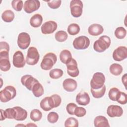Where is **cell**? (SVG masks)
I'll use <instances>...</instances> for the list:
<instances>
[{
    "label": "cell",
    "mask_w": 127,
    "mask_h": 127,
    "mask_svg": "<svg viewBox=\"0 0 127 127\" xmlns=\"http://www.w3.org/2000/svg\"><path fill=\"white\" fill-rule=\"evenodd\" d=\"M16 95L15 87L11 85L6 86L0 92V100L1 102L5 103L13 99Z\"/></svg>",
    "instance_id": "3957f363"
},
{
    "label": "cell",
    "mask_w": 127,
    "mask_h": 127,
    "mask_svg": "<svg viewBox=\"0 0 127 127\" xmlns=\"http://www.w3.org/2000/svg\"><path fill=\"white\" fill-rule=\"evenodd\" d=\"M12 63L13 65L17 68L23 67L26 63L24 57L20 51H17L13 56Z\"/></svg>",
    "instance_id": "8fae6325"
},
{
    "label": "cell",
    "mask_w": 127,
    "mask_h": 127,
    "mask_svg": "<svg viewBox=\"0 0 127 127\" xmlns=\"http://www.w3.org/2000/svg\"><path fill=\"white\" fill-rule=\"evenodd\" d=\"M4 115L6 118L8 119H13L15 117V111L13 108H7L4 111Z\"/></svg>",
    "instance_id": "f35d334b"
},
{
    "label": "cell",
    "mask_w": 127,
    "mask_h": 127,
    "mask_svg": "<svg viewBox=\"0 0 127 127\" xmlns=\"http://www.w3.org/2000/svg\"><path fill=\"white\" fill-rule=\"evenodd\" d=\"M68 38V35L66 32L63 30L57 31L55 34L56 40L60 42L65 41Z\"/></svg>",
    "instance_id": "4dcf8cb0"
},
{
    "label": "cell",
    "mask_w": 127,
    "mask_h": 127,
    "mask_svg": "<svg viewBox=\"0 0 127 127\" xmlns=\"http://www.w3.org/2000/svg\"><path fill=\"white\" fill-rule=\"evenodd\" d=\"M64 127H78V120L73 118L69 117L66 119L64 122Z\"/></svg>",
    "instance_id": "d590c367"
},
{
    "label": "cell",
    "mask_w": 127,
    "mask_h": 127,
    "mask_svg": "<svg viewBox=\"0 0 127 127\" xmlns=\"http://www.w3.org/2000/svg\"><path fill=\"white\" fill-rule=\"evenodd\" d=\"M39 58V53L36 48L34 47L29 48L25 60L27 64L31 65H35L38 63Z\"/></svg>",
    "instance_id": "277c9868"
},
{
    "label": "cell",
    "mask_w": 127,
    "mask_h": 127,
    "mask_svg": "<svg viewBox=\"0 0 127 127\" xmlns=\"http://www.w3.org/2000/svg\"><path fill=\"white\" fill-rule=\"evenodd\" d=\"M11 64L9 57H0V68L3 71H7L10 68Z\"/></svg>",
    "instance_id": "603a6c76"
},
{
    "label": "cell",
    "mask_w": 127,
    "mask_h": 127,
    "mask_svg": "<svg viewBox=\"0 0 127 127\" xmlns=\"http://www.w3.org/2000/svg\"><path fill=\"white\" fill-rule=\"evenodd\" d=\"M9 51V46L8 44L4 41L0 42V52H8Z\"/></svg>",
    "instance_id": "ee69618b"
},
{
    "label": "cell",
    "mask_w": 127,
    "mask_h": 127,
    "mask_svg": "<svg viewBox=\"0 0 127 127\" xmlns=\"http://www.w3.org/2000/svg\"><path fill=\"white\" fill-rule=\"evenodd\" d=\"M111 45V39L106 35L101 36L98 40L94 42V50L98 53H102L107 49Z\"/></svg>",
    "instance_id": "6da1fadb"
},
{
    "label": "cell",
    "mask_w": 127,
    "mask_h": 127,
    "mask_svg": "<svg viewBox=\"0 0 127 127\" xmlns=\"http://www.w3.org/2000/svg\"><path fill=\"white\" fill-rule=\"evenodd\" d=\"M94 125L95 127H110L108 120L103 116H98L95 117L94 120Z\"/></svg>",
    "instance_id": "ffe728a7"
},
{
    "label": "cell",
    "mask_w": 127,
    "mask_h": 127,
    "mask_svg": "<svg viewBox=\"0 0 127 127\" xmlns=\"http://www.w3.org/2000/svg\"><path fill=\"white\" fill-rule=\"evenodd\" d=\"M39 81L29 74L24 75L21 78V82L22 84L29 90L31 91L33 85L38 82Z\"/></svg>",
    "instance_id": "5bb4252c"
},
{
    "label": "cell",
    "mask_w": 127,
    "mask_h": 127,
    "mask_svg": "<svg viewBox=\"0 0 127 127\" xmlns=\"http://www.w3.org/2000/svg\"><path fill=\"white\" fill-rule=\"evenodd\" d=\"M104 31L103 26L97 23H94L90 26L88 28V32L89 34L92 36H98L101 34Z\"/></svg>",
    "instance_id": "ac0fdd59"
},
{
    "label": "cell",
    "mask_w": 127,
    "mask_h": 127,
    "mask_svg": "<svg viewBox=\"0 0 127 127\" xmlns=\"http://www.w3.org/2000/svg\"><path fill=\"white\" fill-rule=\"evenodd\" d=\"M59 119V115L55 112H51L47 116L48 121L52 124L56 123Z\"/></svg>",
    "instance_id": "74e56055"
},
{
    "label": "cell",
    "mask_w": 127,
    "mask_h": 127,
    "mask_svg": "<svg viewBox=\"0 0 127 127\" xmlns=\"http://www.w3.org/2000/svg\"><path fill=\"white\" fill-rule=\"evenodd\" d=\"M11 6L15 10L20 11L23 6V1L21 0H13L11 1Z\"/></svg>",
    "instance_id": "8d00e7d4"
},
{
    "label": "cell",
    "mask_w": 127,
    "mask_h": 127,
    "mask_svg": "<svg viewBox=\"0 0 127 127\" xmlns=\"http://www.w3.org/2000/svg\"><path fill=\"white\" fill-rule=\"evenodd\" d=\"M30 119L34 122H37L40 121L42 117V112L38 109H33L30 112Z\"/></svg>",
    "instance_id": "f546056e"
},
{
    "label": "cell",
    "mask_w": 127,
    "mask_h": 127,
    "mask_svg": "<svg viewBox=\"0 0 127 127\" xmlns=\"http://www.w3.org/2000/svg\"><path fill=\"white\" fill-rule=\"evenodd\" d=\"M107 114L109 117L111 118L120 117L122 116L123 110L120 106L111 105L108 106L107 110Z\"/></svg>",
    "instance_id": "9a60e30c"
},
{
    "label": "cell",
    "mask_w": 127,
    "mask_h": 127,
    "mask_svg": "<svg viewBox=\"0 0 127 127\" xmlns=\"http://www.w3.org/2000/svg\"><path fill=\"white\" fill-rule=\"evenodd\" d=\"M14 17V12L9 9L4 11L1 14V18L5 22H11L13 20Z\"/></svg>",
    "instance_id": "4316f807"
},
{
    "label": "cell",
    "mask_w": 127,
    "mask_h": 127,
    "mask_svg": "<svg viewBox=\"0 0 127 127\" xmlns=\"http://www.w3.org/2000/svg\"><path fill=\"white\" fill-rule=\"evenodd\" d=\"M105 82V77L104 74L100 72L95 73L90 81L91 88L93 89H98L101 88L104 85Z\"/></svg>",
    "instance_id": "5b68a950"
},
{
    "label": "cell",
    "mask_w": 127,
    "mask_h": 127,
    "mask_svg": "<svg viewBox=\"0 0 127 127\" xmlns=\"http://www.w3.org/2000/svg\"><path fill=\"white\" fill-rule=\"evenodd\" d=\"M127 34V31L126 29L123 27H117L114 32V34L116 37L119 39H124Z\"/></svg>",
    "instance_id": "836d02e7"
},
{
    "label": "cell",
    "mask_w": 127,
    "mask_h": 127,
    "mask_svg": "<svg viewBox=\"0 0 127 127\" xmlns=\"http://www.w3.org/2000/svg\"><path fill=\"white\" fill-rule=\"evenodd\" d=\"M90 97L86 92H81L76 96V101L79 105L86 106L90 103Z\"/></svg>",
    "instance_id": "e0dca14e"
},
{
    "label": "cell",
    "mask_w": 127,
    "mask_h": 127,
    "mask_svg": "<svg viewBox=\"0 0 127 127\" xmlns=\"http://www.w3.org/2000/svg\"><path fill=\"white\" fill-rule=\"evenodd\" d=\"M63 86L65 91L67 92H73L77 88V83L74 79L69 78L65 79L64 81Z\"/></svg>",
    "instance_id": "2e32d148"
},
{
    "label": "cell",
    "mask_w": 127,
    "mask_h": 127,
    "mask_svg": "<svg viewBox=\"0 0 127 127\" xmlns=\"http://www.w3.org/2000/svg\"><path fill=\"white\" fill-rule=\"evenodd\" d=\"M86 114V109L81 107H76L74 112V115L78 117H82Z\"/></svg>",
    "instance_id": "ab89813d"
},
{
    "label": "cell",
    "mask_w": 127,
    "mask_h": 127,
    "mask_svg": "<svg viewBox=\"0 0 127 127\" xmlns=\"http://www.w3.org/2000/svg\"><path fill=\"white\" fill-rule=\"evenodd\" d=\"M127 73H125L122 77V81L123 83L124 84L125 87L126 88V83H127Z\"/></svg>",
    "instance_id": "f6af8a7d"
},
{
    "label": "cell",
    "mask_w": 127,
    "mask_h": 127,
    "mask_svg": "<svg viewBox=\"0 0 127 127\" xmlns=\"http://www.w3.org/2000/svg\"><path fill=\"white\" fill-rule=\"evenodd\" d=\"M43 22L42 16L38 13L33 15L30 19V25L34 28L40 27Z\"/></svg>",
    "instance_id": "44dd1931"
},
{
    "label": "cell",
    "mask_w": 127,
    "mask_h": 127,
    "mask_svg": "<svg viewBox=\"0 0 127 127\" xmlns=\"http://www.w3.org/2000/svg\"><path fill=\"white\" fill-rule=\"evenodd\" d=\"M26 126H34V127H37V125H35V124H31V123H30L29 124H27L26 125Z\"/></svg>",
    "instance_id": "7dc6e473"
},
{
    "label": "cell",
    "mask_w": 127,
    "mask_h": 127,
    "mask_svg": "<svg viewBox=\"0 0 127 127\" xmlns=\"http://www.w3.org/2000/svg\"><path fill=\"white\" fill-rule=\"evenodd\" d=\"M67 30L68 34L70 35H75L79 32L80 27L76 23H71L68 25Z\"/></svg>",
    "instance_id": "f1b7e54d"
},
{
    "label": "cell",
    "mask_w": 127,
    "mask_h": 127,
    "mask_svg": "<svg viewBox=\"0 0 127 127\" xmlns=\"http://www.w3.org/2000/svg\"><path fill=\"white\" fill-rule=\"evenodd\" d=\"M106 86L104 85L102 87L98 89H93L92 88H91L90 91L92 96L94 98L98 99L102 97L104 95L106 92Z\"/></svg>",
    "instance_id": "83f0119b"
},
{
    "label": "cell",
    "mask_w": 127,
    "mask_h": 127,
    "mask_svg": "<svg viewBox=\"0 0 127 127\" xmlns=\"http://www.w3.org/2000/svg\"><path fill=\"white\" fill-rule=\"evenodd\" d=\"M40 6V2L38 0H28L24 2L23 8L27 13H31L37 10Z\"/></svg>",
    "instance_id": "30bf717a"
},
{
    "label": "cell",
    "mask_w": 127,
    "mask_h": 127,
    "mask_svg": "<svg viewBox=\"0 0 127 127\" xmlns=\"http://www.w3.org/2000/svg\"><path fill=\"white\" fill-rule=\"evenodd\" d=\"M57 61V56L53 53H48L44 56L40 66L42 69L48 70L52 68Z\"/></svg>",
    "instance_id": "7a4b0ae2"
},
{
    "label": "cell",
    "mask_w": 127,
    "mask_h": 127,
    "mask_svg": "<svg viewBox=\"0 0 127 127\" xmlns=\"http://www.w3.org/2000/svg\"><path fill=\"white\" fill-rule=\"evenodd\" d=\"M77 105L73 103H70L66 105V110L67 113L71 115H74V112Z\"/></svg>",
    "instance_id": "7bdbcfd3"
},
{
    "label": "cell",
    "mask_w": 127,
    "mask_h": 127,
    "mask_svg": "<svg viewBox=\"0 0 127 127\" xmlns=\"http://www.w3.org/2000/svg\"><path fill=\"white\" fill-rule=\"evenodd\" d=\"M109 70L110 72L113 75L118 76L122 73L123 68L121 64L117 63H114L112 64L110 66Z\"/></svg>",
    "instance_id": "484cf974"
},
{
    "label": "cell",
    "mask_w": 127,
    "mask_h": 127,
    "mask_svg": "<svg viewBox=\"0 0 127 127\" xmlns=\"http://www.w3.org/2000/svg\"><path fill=\"white\" fill-rule=\"evenodd\" d=\"M72 55L70 52L68 50L62 51L60 54V59L62 63L66 64L72 59Z\"/></svg>",
    "instance_id": "7402d4cb"
},
{
    "label": "cell",
    "mask_w": 127,
    "mask_h": 127,
    "mask_svg": "<svg viewBox=\"0 0 127 127\" xmlns=\"http://www.w3.org/2000/svg\"><path fill=\"white\" fill-rule=\"evenodd\" d=\"M32 93L35 97H40L42 96L44 92V88L42 85L39 82L35 83L32 89Z\"/></svg>",
    "instance_id": "d4e9b609"
},
{
    "label": "cell",
    "mask_w": 127,
    "mask_h": 127,
    "mask_svg": "<svg viewBox=\"0 0 127 127\" xmlns=\"http://www.w3.org/2000/svg\"><path fill=\"white\" fill-rule=\"evenodd\" d=\"M113 58L115 61L120 62L127 58V48L126 46H119L113 53Z\"/></svg>",
    "instance_id": "9c48e42d"
},
{
    "label": "cell",
    "mask_w": 127,
    "mask_h": 127,
    "mask_svg": "<svg viewBox=\"0 0 127 127\" xmlns=\"http://www.w3.org/2000/svg\"><path fill=\"white\" fill-rule=\"evenodd\" d=\"M57 27L58 25L55 21L50 20L43 24L41 30L43 34H50L55 32Z\"/></svg>",
    "instance_id": "4fadbf2b"
},
{
    "label": "cell",
    "mask_w": 127,
    "mask_h": 127,
    "mask_svg": "<svg viewBox=\"0 0 127 127\" xmlns=\"http://www.w3.org/2000/svg\"><path fill=\"white\" fill-rule=\"evenodd\" d=\"M83 2L80 0H72L70 2L71 15L74 17H80L83 12Z\"/></svg>",
    "instance_id": "8992f818"
},
{
    "label": "cell",
    "mask_w": 127,
    "mask_h": 127,
    "mask_svg": "<svg viewBox=\"0 0 127 127\" xmlns=\"http://www.w3.org/2000/svg\"><path fill=\"white\" fill-rule=\"evenodd\" d=\"M67 74L73 77H77L79 73V71L77 67V63L76 60L72 58L71 61L66 64Z\"/></svg>",
    "instance_id": "7c38bea8"
},
{
    "label": "cell",
    "mask_w": 127,
    "mask_h": 127,
    "mask_svg": "<svg viewBox=\"0 0 127 127\" xmlns=\"http://www.w3.org/2000/svg\"><path fill=\"white\" fill-rule=\"evenodd\" d=\"M31 38L29 34L26 32H21L19 34L17 38L18 46L22 50L26 49L30 45Z\"/></svg>",
    "instance_id": "ba28073f"
},
{
    "label": "cell",
    "mask_w": 127,
    "mask_h": 127,
    "mask_svg": "<svg viewBox=\"0 0 127 127\" xmlns=\"http://www.w3.org/2000/svg\"><path fill=\"white\" fill-rule=\"evenodd\" d=\"M48 6L52 9H57L59 8L61 4L62 1L61 0H49L46 1Z\"/></svg>",
    "instance_id": "60d3db41"
},
{
    "label": "cell",
    "mask_w": 127,
    "mask_h": 127,
    "mask_svg": "<svg viewBox=\"0 0 127 127\" xmlns=\"http://www.w3.org/2000/svg\"><path fill=\"white\" fill-rule=\"evenodd\" d=\"M121 91L119 90V89H118L116 87H113L109 90L108 96L109 98L114 101H116Z\"/></svg>",
    "instance_id": "d6a6232c"
},
{
    "label": "cell",
    "mask_w": 127,
    "mask_h": 127,
    "mask_svg": "<svg viewBox=\"0 0 127 127\" xmlns=\"http://www.w3.org/2000/svg\"><path fill=\"white\" fill-rule=\"evenodd\" d=\"M63 71L60 68H54L49 72L50 77L54 79H58L61 77L63 75Z\"/></svg>",
    "instance_id": "1f68e13d"
},
{
    "label": "cell",
    "mask_w": 127,
    "mask_h": 127,
    "mask_svg": "<svg viewBox=\"0 0 127 127\" xmlns=\"http://www.w3.org/2000/svg\"><path fill=\"white\" fill-rule=\"evenodd\" d=\"M13 108L15 111V117L14 119L16 121H22L25 120L27 117V112L22 108L16 106Z\"/></svg>",
    "instance_id": "d6986e66"
},
{
    "label": "cell",
    "mask_w": 127,
    "mask_h": 127,
    "mask_svg": "<svg viewBox=\"0 0 127 127\" xmlns=\"http://www.w3.org/2000/svg\"><path fill=\"white\" fill-rule=\"evenodd\" d=\"M49 103L51 107L53 108L59 107L62 102V99L60 95L58 94H53L49 97Z\"/></svg>",
    "instance_id": "cb8c5ba5"
},
{
    "label": "cell",
    "mask_w": 127,
    "mask_h": 127,
    "mask_svg": "<svg viewBox=\"0 0 127 127\" xmlns=\"http://www.w3.org/2000/svg\"><path fill=\"white\" fill-rule=\"evenodd\" d=\"M49 97H46L43 99L40 103V106L41 109L44 111H49L52 109V108L51 107L49 100Z\"/></svg>",
    "instance_id": "e575fe53"
},
{
    "label": "cell",
    "mask_w": 127,
    "mask_h": 127,
    "mask_svg": "<svg viewBox=\"0 0 127 127\" xmlns=\"http://www.w3.org/2000/svg\"><path fill=\"white\" fill-rule=\"evenodd\" d=\"M0 113H1V116H0V121L4 120L6 119V118H5V115H4V110H3L2 109H0Z\"/></svg>",
    "instance_id": "bcb514c9"
},
{
    "label": "cell",
    "mask_w": 127,
    "mask_h": 127,
    "mask_svg": "<svg viewBox=\"0 0 127 127\" xmlns=\"http://www.w3.org/2000/svg\"><path fill=\"white\" fill-rule=\"evenodd\" d=\"M89 39L85 36H80L76 38L73 41L72 45L74 49L77 50H84L90 45Z\"/></svg>",
    "instance_id": "52a82bcc"
},
{
    "label": "cell",
    "mask_w": 127,
    "mask_h": 127,
    "mask_svg": "<svg viewBox=\"0 0 127 127\" xmlns=\"http://www.w3.org/2000/svg\"><path fill=\"white\" fill-rule=\"evenodd\" d=\"M116 101L122 105L126 104L127 102V94L125 92H121Z\"/></svg>",
    "instance_id": "b9f144b4"
}]
</instances>
